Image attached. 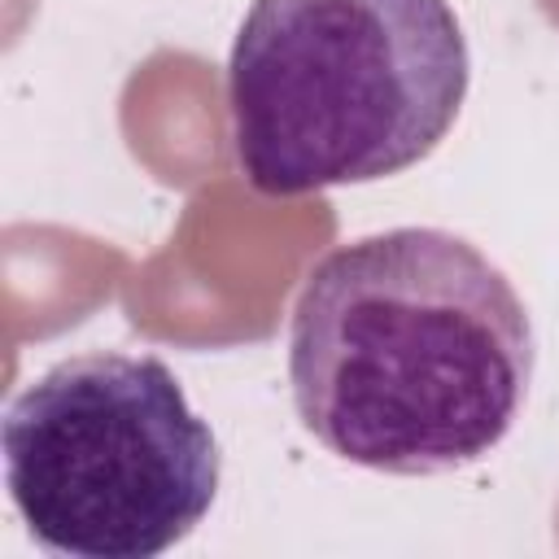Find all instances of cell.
Returning a JSON list of instances; mask_svg holds the SVG:
<instances>
[{
    "label": "cell",
    "instance_id": "1",
    "mask_svg": "<svg viewBox=\"0 0 559 559\" xmlns=\"http://www.w3.org/2000/svg\"><path fill=\"white\" fill-rule=\"evenodd\" d=\"M533 380L511 280L463 236L393 227L323 253L293 306L301 424L345 463L437 476L480 463Z\"/></svg>",
    "mask_w": 559,
    "mask_h": 559
},
{
    "label": "cell",
    "instance_id": "2",
    "mask_svg": "<svg viewBox=\"0 0 559 559\" xmlns=\"http://www.w3.org/2000/svg\"><path fill=\"white\" fill-rule=\"evenodd\" d=\"M467 79L450 0H253L227 61L236 162L266 197L397 175L445 140Z\"/></svg>",
    "mask_w": 559,
    "mask_h": 559
},
{
    "label": "cell",
    "instance_id": "3",
    "mask_svg": "<svg viewBox=\"0 0 559 559\" xmlns=\"http://www.w3.org/2000/svg\"><path fill=\"white\" fill-rule=\"evenodd\" d=\"M0 441L17 515L70 559H153L218 493V441L153 354L61 358L9 402Z\"/></svg>",
    "mask_w": 559,
    "mask_h": 559
}]
</instances>
